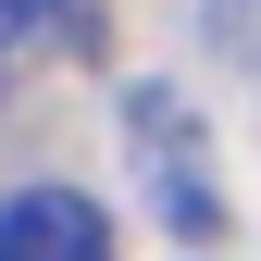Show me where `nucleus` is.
Here are the masks:
<instances>
[{"label": "nucleus", "instance_id": "nucleus-2", "mask_svg": "<svg viewBox=\"0 0 261 261\" xmlns=\"http://www.w3.org/2000/svg\"><path fill=\"white\" fill-rule=\"evenodd\" d=\"M0 261H112V224L87 187H13L0 212Z\"/></svg>", "mask_w": 261, "mask_h": 261}, {"label": "nucleus", "instance_id": "nucleus-1", "mask_svg": "<svg viewBox=\"0 0 261 261\" xmlns=\"http://www.w3.org/2000/svg\"><path fill=\"white\" fill-rule=\"evenodd\" d=\"M124 124H137V162L162 187V224H174V237H212V224H224V187H212V162L187 149V100H174V87H137Z\"/></svg>", "mask_w": 261, "mask_h": 261}, {"label": "nucleus", "instance_id": "nucleus-3", "mask_svg": "<svg viewBox=\"0 0 261 261\" xmlns=\"http://www.w3.org/2000/svg\"><path fill=\"white\" fill-rule=\"evenodd\" d=\"M62 25H75V0H13V13H0V50L25 62V50H50Z\"/></svg>", "mask_w": 261, "mask_h": 261}]
</instances>
